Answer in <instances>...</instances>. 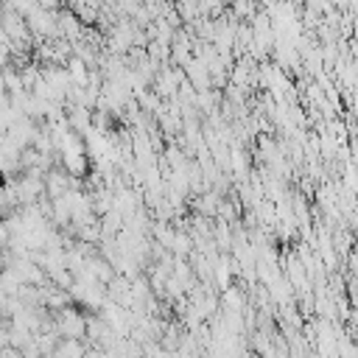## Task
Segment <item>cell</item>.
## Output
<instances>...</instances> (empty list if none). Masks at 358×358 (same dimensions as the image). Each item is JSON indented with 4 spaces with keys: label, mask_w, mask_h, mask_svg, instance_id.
I'll list each match as a JSON object with an SVG mask.
<instances>
[{
    "label": "cell",
    "mask_w": 358,
    "mask_h": 358,
    "mask_svg": "<svg viewBox=\"0 0 358 358\" xmlns=\"http://www.w3.org/2000/svg\"><path fill=\"white\" fill-rule=\"evenodd\" d=\"M56 358H84V350H81V344L76 338H67V341H62L56 347Z\"/></svg>",
    "instance_id": "6da1fadb"
},
{
    "label": "cell",
    "mask_w": 358,
    "mask_h": 358,
    "mask_svg": "<svg viewBox=\"0 0 358 358\" xmlns=\"http://www.w3.org/2000/svg\"><path fill=\"white\" fill-rule=\"evenodd\" d=\"M39 8H48V11H62V3L64 0H36Z\"/></svg>",
    "instance_id": "7a4b0ae2"
}]
</instances>
